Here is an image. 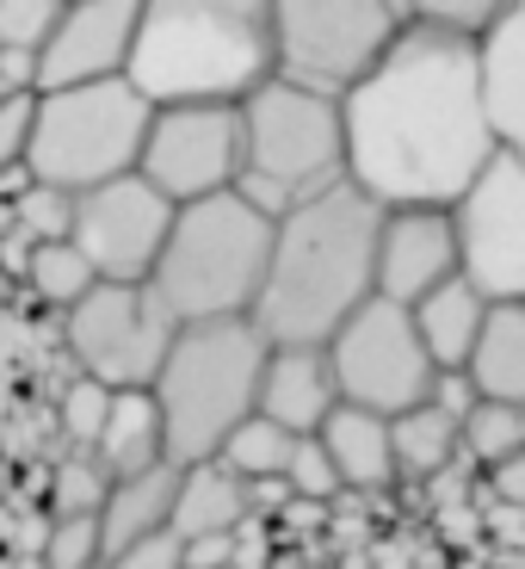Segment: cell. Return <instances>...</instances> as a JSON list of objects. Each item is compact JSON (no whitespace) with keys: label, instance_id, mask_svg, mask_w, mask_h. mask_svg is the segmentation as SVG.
I'll use <instances>...</instances> for the list:
<instances>
[{"label":"cell","instance_id":"cell-1","mask_svg":"<svg viewBox=\"0 0 525 569\" xmlns=\"http://www.w3.org/2000/svg\"><path fill=\"white\" fill-rule=\"evenodd\" d=\"M495 161L483 57L402 13L384 62L341 100V173L377 211H452Z\"/></svg>","mask_w":525,"mask_h":569},{"label":"cell","instance_id":"cell-2","mask_svg":"<svg viewBox=\"0 0 525 569\" xmlns=\"http://www.w3.org/2000/svg\"><path fill=\"white\" fill-rule=\"evenodd\" d=\"M377 229L384 211L353 192L327 186L315 199L291 204L272 223V254L248 322L266 347H327L341 322L371 303V267H377Z\"/></svg>","mask_w":525,"mask_h":569},{"label":"cell","instance_id":"cell-3","mask_svg":"<svg viewBox=\"0 0 525 569\" xmlns=\"http://www.w3.org/2000/svg\"><path fill=\"white\" fill-rule=\"evenodd\" d=\"M124 81L149 112L168 106H242L272 81V7L260 0H149Z\"/></svg>","mask_w":525,"mask_h":569},{"label":"cell","instance_id":"cell-4","mask_svg":"<svg viewBox=\"0 0 525 569\" xmlns=\"http://www.w3.org/2000/svg\"><path fill=\"white\" fill-rule=\"evenodd\" d=\"M272 254V217H260L242 192L180 204L149 272V298L168 310L173 328L199 322H242L260 298Z\"/></svg>","mask_w":525,"mask_h":569},{"label":"cell","instance_id":"cell-5","mask_svg":"<svg viewBox=\"0 0 525 569\" xmlns=\"http://www.w3.org/2000/svg\"><path fill=\"white\" fill-rule=\"evenodd\" d=\"M266 353L272 347L260 341V328L248 316L242 322L173 328V347L161 359L155 385H149V397L161 409L168 465L192 470V465H211L223 452V440L254 415Z\"/></svg>","mask_w":525,"mask_h":569},{"label":"cell","instance_id":"cell-6","mask_svg":"<svg viewBox=\"0 0 525 569\" xmlns=\"http://www.w3.org/2000/svg\"><path fill=\"white\" fill-rule=\"evenodd\" d=\"M341 106L303 87L266 81L242 100V192L260 217L279 223L291 204L341 186Z\"/></svg>","mask_w":525,"mask_h":569},{"label":"cell","instance_id":"cell-7","mask_svg":"<svg viewBox=\"0 0 525 569\" xmlns=\"http://www.w3.org/2000/svg\"><path fill=\"white\" fill-rule=\"evenodd\" d=\"M149 106L130 93V81H93L69 93H38L31 112V142H26V173L31 186H57L69 199L112 186L137 173L142 137H149Z\"/></svg>","mask_w":525,"mask_h":569},{"label":"cell","instance_id":"cell-8","mask_svg":"<svg viewBox=\"0 0 525 569\" xmlns=\"http://www.w3.org/2000/svg\"><path fill=\"white\" fill-rule=\"evenodd\" d=\"M402 31L390 0H279L272 7V81L341 106Z\"/></svg>","mask_w":525,"mask_h":569},{"label":"cell","instance_id":"cell-9","mask_svg":"<svg viewBox=\"0 0 525 569\" xmlns=\"http://www.w3.org/2000/svg\"><path fill=\"white\" fill-rule=\"evenodd\" d=\"M322 353H327V371H334V397L346 409L396 421V415L421 409L426 390H433V359L421 353L408 310H396L384 298H371L365 310L346 316L341 335Z\"/></svg>","mask_w":525,"mask_h":569},{"label":"cell","instance_id":"cell-10","mask_svg":"<svg viewBox=\"0 0 525 569\" xmlns=\"http://www.w3.org/2000/svg\"><path fill=\"white\" fill-rule=\"evenodd\" d=\"M69 347L81 378L100 390H149L173 347V322L149 284H93L69 310Z\"/></svg>","mask_w":525,"mask_h":569},{"label":"cell","instance_id":"cell-11","mask_svg":"<svg viewBox=\"0 0 525 569\" xmlns=\"http://www.w3.org/2000/svg\"><path fill=\"white\" fill-rule=\"evenodd\" d=\"M457 279L483 303H525V168L513 156L488 161L452 204Z\"/></svg>","mask_w":525,"mask_h":569},{"label":"cell","instance_id":"cell-12","mask_svg":"<svg viewBox=\"0 0 525 569\" xmlns=\"http://www.w3.org/2000/svg\"><path fill=\"white\" fill-rule=\"evenodd\" d=\"M137 180L155 186L173 211L235 192V180H242V106H168V112H155L137 156Z\"/></svg>","mask_w":525,"mask_h":569},{"label":"cell","instance_id":"cell-13","mask_svg":"<svg viewBox=\"0 0 525 569\" xmlns=\"http://www.w3.org/2000/svg\"><path fill=\"white\" fill-rule=\"evenodd\" d=\"M168 229H173V204L149 180L124 173V180L93 186V192L74 199L69 248L87 260V272L100 284H149Z\"/></svg>","mask_w":525,"mask_h":569},{"label":"cell","instance_id":"cell-14","mask_svg":"<svg viewBox=\"0 0 525 569\" xmlns=\"http://www.w3.org/2000/svg\"><path fill=\"white\" fill-rule=\"evenodd\" d=\"M137 38V0H74L62 7L50 43L38 50L31 93H69V87L118 81Z\"/></svg>","mask_w":525,"mask_h":569},{"label":"cell","instance_id":"cell-15","mask_svg":"<svg viewBox=\"0 0 525 569\" xmlns=\"http://www.w3.org/2000/svg\"><path fill=\"white\" fill-rule=\"evenodd\" d=\"M457 279V229L452 211H384L377 229V267H371V298L414 310L426 291Z\"/></svg>","mask_w":525,"mask_h":569},{"label":"cell","instance_id":"cell-16","mask_svg":"<svg viewBox=\"0 0 525 569\" xmlns=\"http://www.w3.org/2000/svg\"><path fill=\"white\" fill-rule=\"evenodd\" d=\"M334 409H341V397H334V371H327L322 347H272L254 397L260 421L284 427L291 440H315Z\"/></svg>","mask_w":525,"mask_h":569},{"label":"cell","instance_id":"cell-17","mask_svg":"<svg viewBox=\"0 0 525 569\" xmlns=\"http://www.w3.org/2000/svg\"><path fill=\"white\" fill-rule=\"evenodd\" d=\"M476 57H483V106L495 149L525 168V0H501Z\"/></svg>","mask_w":525,"mask_h":569},{"label":"cell","instance_id":"cell-18","mask_svg":"<svg viewBox=\"0 0 525 569\" xmlns=\"http://www.w3.org/2000/svg\"><path fill=\"white\" fill-rule=\"evenodd\" d=\"M315 446L327 452L341 489H359V496H384L396 483V458H390V421L384 415H365V409H334L315 433Z\"/></svg>","mask_w":525,"mask_h":569},{"label":"cell","instance_id":"cell-19","mask_svg":"<svg viewBox=\"0 0 525 569\" xmlns=\"http://www.w3.org/2000/svg\"><path fill=\"white\" fill-rule=\"evenodd\" d=\"M464 378L476 402L525 409V303H488L483 335L464 359Z\"/></svg>","mask_w":525,"mask_h":569},{"label":"cell","instance_id":"cell-20","mask_svg":"<svg viewBox=\"0 0 525 569\" xmlns=\"http://www.w3.org/2000/svg\"><path fill=\"white\" fill-rule=\"evenodd\" d=\"M173 489H180V465H155V470H142V477H130V483L105 489L100 513H93L100 520V563L142 539H155V532H168Z\"/></svg>","mask_w":525,"mask_h":569},{"label":"cell","instance_id":"cell-21","mask_svg":"<svg viewBox=\"0 0 525 569\" xmlns=\"http://www.w3.org/2000/svg\"><path fill=\"white\" fill-rule=\"evenodd\" d=\"M93 465L105 470V483H130L142 470L168 465V440H161V409L149 390H118L105 427L93 440Z\"/></svg>","mask_w":525,"mask_h":569},{"label":"cell","instance_id":"cell-22","mask_svg":"<svg viewBox=\"0 0 525 569\" xmlns=\"http://www.w3.org/2000/svg\"><path fill=\"white\" fill-rule=\"evenodd\" d=\"M248 520V489L229 477L223 465H192L180 470V489H173V513L168 532L180 545L199 539H235V527Z\"/></svg>","mask_w":525,"mask_h":569},{"label":"cell","instance_id":"cell-23","mask_svg":"<svg viewBox=\"0 0 525 569\" xmlns=\"http://www.w3.org/2000/svg\"><path fill=\"white\" fill-rule=\"evenodd\" d=\"M483 316H488V303L476 298L464 279H445L440 291H426V298L414 303L408 322H414V335H421V353L433 359V371H464L470 347L483 335Z\"/></svg>","mask_w":525,"mask_h":569},{"label":"cell","instance_id":"cell-24","mask_svg":"<svg viewBox=\"0 0 525 569\" xmlns=\"http://www.w3.org/2000/svg\"><path fill=\"white\" fill-rule=\"evenodd\" d=\"M390 458H396V483H433L445 477V465L457 458V421H445L440 409H408L390 421Z\"/></svg>","mask_w":525,"mask_h":569},{"label":"cell","instance_id":"cell-25","mask_svg":"<svg viewBox=\"0 0 525 569\" xmlns=\"http://www.w3.org/2000/svg\"><path fill=\"white\" fill-rule=\"evenodd\" d=\"M291 452H297V440H291L284 427L248 415V421L223 440V452H216L211 465H223L242 489H248V483H284V465H291Z\"/></svg>","mask_w":525,"mask_h":569},{"label":"cell","instance_id":"cell-26","mask_svg":"<svg viewBox=\"0 0 525 569\" xmlns=\"http://www.w3.org/2000/svg\"><path fill=\"white\" fill-rule=\"evenodd\" d=\"M26 279H31V291H38L50 310H74V303L93 291V272H87V260L74 254L69 242H50V248H31L26 254Z\"/></svg>","mask_w":525,"mask_h":569},{"label":"cell","instance_id":"cell-27","mask_svg":"<svg viewBox=\"0 0 525 569\" xmlns=\"http://www.w3.org/2000/svg\"><path fill=\"white\" fill-rule=\"evenodd\" d=\"M457 452L476 458L483 470H495L501 458L525 452L519 446V409H501V402H476V409L457 421Z\"/></svg>","mask_w":525,"mask_h":569},{"label":"cell","instance_id":"cell-28","mask_svg":"<svg viewBox=\"0 0 525 569\" xmlns=\"http://www.w3.org/2000/svg\"><path fill=\"white\" fill-rule=\"evenodd\" d=\"M62 19V0H0V57H31L50 43Z\"/></svg>","mask_w":525,"mask_h":569},{"label":"cell","instance_id":"cell-29","mask_svg":"<svg viewBox=\"0 0 525 569\" xmlns=\"http://www.w3.org/2000/svg\"><path fill=\"white\" fill-rule=\"evenodd\" d=\"M13 229L26 236L31 248L69 242V229H74V199H69V192H57V186H26V199L13 204Z\"/></svg>","mask_w":525,"mask_h":569},{"label":"cell","instance_id":"cell-30","mask_svg":"<svg viewBox=\"0 0 525 569\" xmlns=\"http://www.w3.org/2000/svg\"><path fill=\"white\" fill-rule=\"evenodd\" d=\"M105 470L93 465V458H69V465H57V483H50V508H57V520H93L105 501Z\"/></svg>","mask_w":525,"mask_h":569},{"label":"cell","instance_id":"cell-31","mask_svg":"<svg viewBox=\"0 0 525 569\" xmlns=\"http://www.w3.org/2000/svg\"><path fill=\"white\" fill-rule=\"evenodd\" d=\"M402 13L421 19V26H433V31H452V38L483 43V31L495 26V13H501V0H421V7H402Z\"/></svg>","mask_w":525,"mask_h":569},{"label":"cell","instance_id":"cell-32","mask_svg":"<svg viewBox=\"0 0 525 569\" xmlns=\"http://www.w3.org/2000/svg\"><path fill=\"white\" fill-rule=\"evenodd\" d=\"M38 569H100V520H57L38 551Z\"/></svg>","mask_w":525,"mask_h":569},{"label":"cell","instance_id":"cell-33","mask_svg":"<svg viewBox=\"0 0 525 569\" xmlns=\"http://www.w3.org/2000/svg\"><path fill=\"white\" fill-rule=\"evenodd\" d=\"M105 409H112V390H100L93 378H74L69 397H62V433L93 452V440H100V427H105Z\"/></svg>","mask_w":525,"mask_h":569},{"label":"cell","instance_id":"cell-34","mask_svg":"<svg viewBox=\"0 0 525 569\" xmlns=\"http://www.w3.org/2000/svg\"><path fill=\"white\" fill-rule=\"evenodd\" d=\"M284 489H291V501H327V496H341V477H334V465H327L322 446L297 440V452H291V465H284Z\"/></svg>","mask_w":525,"mask_h":569},{"label":"cell","instance_id":"cell-35","mask_svg":"<svg viewBox=\"0 0 525 569\" xmlns=\"http://www.w3.org/2000/svg\"><path fill=\"white\" fill-rule=\"evenodd\" d=\"M31 112H38V93H13L0 106V173L26 161V142H31Z\"/></svg>","mask_w":525,"mask_h":569},{"label":"cell","instance_id":"cell-36","mask_svg":"<svg viewBox=\"0 0 525 569\" xmlns=\"http://www.w3.org/2000/svg\"><path fill=\"white\" fill-rule=\"evenodd\" d=\"M100 569H180V539H173V532H155V539H142V545H130V551L105 557Z\"/></svg>","mask_w":525,"mask_h":569},{"label":"cell","instance_id":"cell-37","mask_svg":"<svg viewBox=\"0 0 525 569\" xmlns=\"http://www.w3.org/2000/svg\"><path fill=\"white\" fill-rule=\"evenodd\" d=\"M426 409H440L445 421H464L476 409V390H470L464 371H433V390H426Z\"/></svg>","mask_w":525,"mask_h":569},{"label":"cell","instance_id":"cell-38","mask_svg":"<svg viewBox=\"0 0 525 569\" xmlns=\"http://www.w3.org/2000/svg\"><path fill=\"white\" fill-rule=\"evenodd\" d=\"M488 489H495V501H507V508H525V452L501 458V465L488 470Z\"/></svg>","mask_w":525,"mask_h":569},{"label":"cell","instance_id":"cell-39","mask_svg":"<svg viewBox=\"0 0 525 569\" xmlns=\"http://www.w3.org/2000/svg\"><path fill=\"white\" fill-rule=\"evenodd\" d=\"M235 557V539H199V545H180V569H223Z\"/></svg>","mask_w":525,"mask_h":569},{"label":"cell","instance_id":"cell-40","mask_svg":"<svg viewBox=\"0 0 525 569\" xmlns=\"http://www.w3.org/2000/svg\"><path fill=\"white\" fill-rule=\"evenodd\" d=\"M13 93H19V87H13V81H7V74H0V106L13 100Z\"/></svg>","mask_w":525,"mask_h":569},{"label":"cell","instance_id":"cell-41","mask_svg":"<svg viewBox=\"0 0 525 569\" xmlns=\"http://www.w3.org/2000/svg\"><path fill=\"white\" fill-rule=\"evenodd\" d=\"M519 446H525V409H519Z\"/></svg>","mask_w":525,"mask_h":569},{"label":"cell","instance_id":"cell-42","mask_svg":"<svg viewBox=\"0 0 525 569\" xmlns=\"http://www.w3.org/2000/svg\"><path fill=\"white\" fill-rule=\"evenodd\" d=\"M31 569H38V563H31Z\"/></svg>","mask_w":525,"mask_h":569}]
</instances>
